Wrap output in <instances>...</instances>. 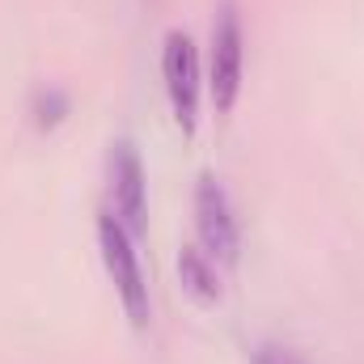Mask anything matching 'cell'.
<instances>
[{
	"mask_svg": "<svg viewBox=\"0 0 364 364\" xmlns=\"http://www.w3.org/2000/svg\"><path fill=\"white\" fill-rule=\"evenodd\" d=\"M97 246H102V263H106V275L127 309V318L136 326L149 322V284H144V272H140V259H136V246H132V233L114 220V212H102L97 216Z\"/></svg>",
	"mask_w": 364,
	"mask_h": 364,
	"instance_id": "obj_1",
	"label": "cell"
},
{
	"mask_svg": "<svg viewBox=\"0 0 364 364\" xmlns=\"http://www.w3.org/2000/svg\"><path fill=\"white\" fill-rule=\"evenodd\" d=\"M208 93L216 102L220 114L233 110L237 93H242V17L237 4L225 0L212 26V55H208Z\"/></svg>",
	"mask_w": 364,
	"mask_h": 364,
	"instance_id": "obj_2",
	"label": "cell"
},
{
	"mask_svg": "<svg viewBox=\"0 0 364 364\" xmlns=\"http://www.w3.org/2000/svg\"><path fill=\"white\" fill-rule=\"evenodd\" d=\"M161 73H166V93H170V110L182 136H195V119H199V51L191 43V34L170 30L166 47H161Z\"/></svg>",
	"mask_w": 364,
	"mask_h": 364,
	"instance_id": "obj_3",
	"label": "cell"
},
{
	"mask_svg": "<svg viewBox=\"0 0 364 364\" xmlns=\"http://www.w3.org/2000/svg\"><path fill=\"white\" fill-rule=\"evenodd\" d=\"M106 182H110V212L127 233H144L149 195H144V166L132 140H114L106 157Z\"/></svg>",
	"mask_w": 364,
	"mask_h": 364,
	"instance_id": "obj_4",
	"label": "cell"
},
{
	"mask_svg": "<svg viewBox=\"0 0 364 364\" xmlns=\"http://www.w3.org/2000/svg\"><path fill=\"white\" fill-rule=\"evenodd\" d=\"M195 229H199V250L212 259V263H237V216H233V203L225 195V186L203 174L195 186Z\"/></svg>",
	"mask_w": 364,
	"mask_h": 364,
	"instance_id": "obj_5",
	"label": "cell"
},
{
	"mask_svg": "<svg viewBox=\"0 0 364 364\" xmlns=\"http://www.w3.org/2000/svg\"><path fill=\"white\" fill-rule=\"evenodd\" d=\"M178 279H182V292H186L195 305H203V309L220 305V275H216V263H212L199 246H182Z\"/></svg>",
	"mask_w": 364,
	"mask_h": 364,
	"instance_id": "obj_6",
	"label": "cell"
},
{
	"mask_svg": "<svg viewBox=\"0 0 364 364\" xmlns=\"http://www.w3.org/2000/svg\"><path fill=\"white\" fill-rule=\"evenodd\" d=\"M255 364H305L296 352H288V348H272V343H263L259 352H255Z\"/></svg>",
	"mask_w": 364,
	"mask_h": 364,
	"instance_id": "obj_7",
	"label": "cell"
}]
</instances>
